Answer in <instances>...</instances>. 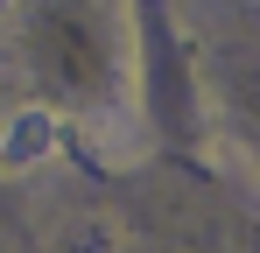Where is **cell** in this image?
I'll use <instances>...</instances> for the list:
<instances>
[{
	"label": "cell",
	"instance_id": "obj_1",
	"mask_svg": "<svg viewBox=\"0 0 260 253\" xmlns=\"http://www.w3.org/2000/svg\"><path fill=\"white\" fill-rule=\"evenodd\" d=\"M49 148H56V120L43 106H21L14 120L0 126V169H36Z\"/></svg>",
	"mask_w": 260,
	"mask_h": 253
},
{
	"label": "cell",
	"instance_id": "obj_2",
	"mask_svg": "<svg viewBox=\"0 0 260 253\" xmlns=\"http://www.w3.org/2000/svg\"><path fill=\"white\" fill-rule=\"evenodd\" d=\"M7 7H14V0H0V14H7Z\"/></svg>",
	"mask_w": 260,
	"mask_h": 253
}]
</instances>
